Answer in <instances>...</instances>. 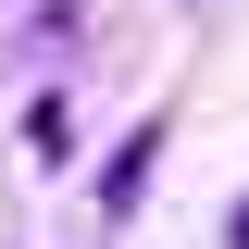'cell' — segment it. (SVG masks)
<instances>
[{"label": "cell", "mask_w": 249, "mask_h": 249, "mask_svg": "<svg viewBox=\"0 0 249 249\" xmlns=\"http://www.w3.org/2000/svg\"><path fill=\"white\" fill-rule=\"evenodd\" d=\"M224 249H249V199H237V212H224Z\"/></svg>", "instance_id": "obj_1"}]
</instances>
